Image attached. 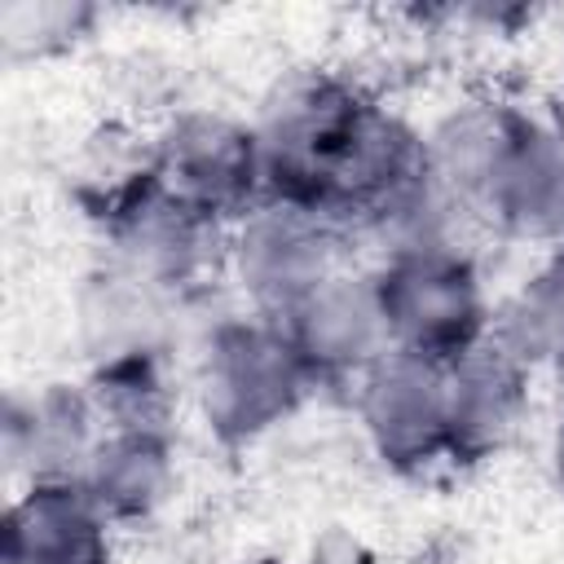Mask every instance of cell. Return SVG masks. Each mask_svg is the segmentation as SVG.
<instances>
[{
  "label": "cell",
  "instance_id": "cell-1",
  "mask_svg": "<svg viewBox=\"0 0 564 564\" xmlns=\"http://www.w3.org/2000/svg\"><path fill=\"white\" fill-rule=\"evenodd\" d=\"M264 198L308 207L335 225H366L423 172V137L335 75L282 84L251 123Z\"/></svg>",
  "mask_w": 564,
  "mask_h": 564
},
{
  "label": "cell",
  "instance_id": "cell-2",
  "mask_svg": "<svg viewBox=\"0 0 564 564\" xmlns=\"http://www.w3.org/2000/svg\"><path fill=\"white\" fill-rule=\"evenodd\" d=\"M313 370L273 317L220 322L198 361V405L225 441H251L282 423L308 392Z\"/></svg>",
  "mask_w": 564,
  "mask_h": 564
},
{
  "label": "cell",
  "instance_id": "cell-3",
  "mask_svg": "<svg viewBox=\"0 0 564 564\" xmlns=\"http://www.w3.org/2000/svg\"><path fill=\"white\" fill-rule=\"evenodd\" d=\"M388 344L454 361L489 335L485 286L467 251L392 256L375 273Z\"/></svg>",
  "mask_w": 564,
  "mask_h": 564
},
{
  "label": "cell",
  "instance_id": "cell-4",
  "mask_svg": "<svg viewBox=\"0 0 564 564\" xmlns=\"http://www.w3.org/2000/svg\"><path fill=\"white\" fill-rule=\"evenodd\" d=\"M229 269L242 295L256 304V313L278 322L313 286L344 269L339 225L308 207L264 198L238 220L229 238Z\"/></svg>",
  "mask_w": 564,
  "mask_h": 564
},
{
  "label": "cell",
  "instance_id": "cell-5",
  "mask_svg": "<svg viewBox=\"0 0 564 564\" xmlns=\"http://www.w3.org/2000/svg\"><path fill=\"white\" fill-rule=\"evenodd\" d=\"M154 172L216 225L242 220L264 203V163L251 123L220 110H185L154 145Z\"/></svg>",
  "mask_w": 564,
  "mask_h": 564
},
{
  "label": "cell",
  "instance_id": "cell-6",
  "mask_svg": "<svg viewBox=\"0 0 564 564\" xmlns=\"http://www.w3.org/2000/svg\"><path fill=\"white\" fill-rule=\"evenodd\" d=\"M106 234L119 256V273L137 278L150 291L194 282L212 251L220 225L167 189L150 163V172L132 176L106 207Z\"/></svg>",
  "mask_w": 564,
  "mask_h": 564
},
{
  "label": "cell",
  "instance_id": "cell-7",
  "mask_svg": "<svg viewBox=\"0 0 564 564\" xmlns=\"http://www.w3.org/2000/svg\"><path fill=\"white\" fill-rule=\"evenodd\" d=\"M357 414L379 458L397 467H419L436 454H449L445 361L388 348L357 375Z\"/></svg>",
  "mask_w": 564,
  "mask_h": 564
},
{
  "label": "cell",
  "instance_id": "cell-8",
  "mask_svg": "<svg viewBox=\"0 0 564 564\" xmlns=\"http://www.w3.org/2000/svg\"><path fill=\"white\" fill-rule=\"evenodd\" d=\"M313 379H339L361 375L375 357H383L388 326L379 308V286L366 273H330L322 286H313L291 313L278 317Z\"/></svg>",
  "mask_w": 564,
  "mask_h": 564
},
{
  "label": "cell",
  "instance_id": "cell-9",
  "mask_svg": "<svg viewBox=\"0 0 564 564\" xmlns=\"http://www.w3.org/2000/svg\"><path fill=\"white\" fill-rule=\"evenodd\" d=\"M110 524L79 480H31L4 511V564H106Z\"/></svg>",
  "mask_w": 564,
  "mask_h": 564
},
{
  "label": "cell",
  "instance_id": "cell-10",
  "mask_svg": "<svg viewBox=\"0 0 564 564\" xmlns=\"http://www.w3.org/2000/svg\"><path fill=\"white\" fill-rule=\"evenodd\" d=\"M480 216L516 238L564 234V128L524 115L489 181Z\"/></svg>",
  "mask_w": 564,
  "mask_h": 564
},
{
  "label": "cell",
  "instance_id": "cell-11",
  "mask_svg": "<svg viewBox=\"0 0 564 564\" xmlns=\"http://www.w3.org/2000/svg\"><path fill=\"white\" fill-rule=\"evenodd\" d=\"M445 383H449V454L480 458L520 427L529 405V366L516 361L494 335L445 361Z\"/></svg>",
  "mask_w": 564,
  "mask_h": 564
},
{
  "label": "cell",
  "instance_id": "cell-12",
  "mask_svg": "<svg viewBox=\"0 0 564 564\" xmlns=\"http://www.w3.org/2000/svg\"><path fill=\"white\" fill-rule=\"evenodd\" d=\"M97 414L88 392L44 388L26 401H9L4 414V458L13 471L31 480H79L93 445H97Z\"/></svg>",
  "mask_w": 564,
  "mask_h": 564
},
{
  "label": "cell",
  "instance_id": "cell-13",
  "mask_svg": "<svg viewBox=\"0 0 564 564\" xmlns=\"http://www.w3.org/2000/svg\"><path fill=\"white\" fill-rule=\"evenodd\" d=\"M520 119H524V110H516V106H502V101H467V106H454L423 137V163H427V172L454 198H463L476 212V220H485L480 207H485L489 181H494V172L502 163V150L511 145Z\"/></svg>",
  "mask_w": 564,
  "mask_h": 564
},
{
  "label": "cell",
  "instance_id": "cell-14",
  "mask_svg": "<svg viewBox=\"0 0 564 564\" xmlns=\"http://www.w3.org/2000/svg\"><path fill=\"white\" fill-rule=\"evenodd\" d=\"M176 467L167 432H101L79 485L110 520H145L172 494Z\"/></svg>",
  "mask_w": 564,
  "mask_h": 564
},
{
  "label": "cell",
  "instance_id": "cell-15",
  "mask_svg": "<svg viewBox=\"0 0 564 564\" xmlns=\"http://www.w3.org/2000/svg\"><path fill=\"white\" fill-rule=\"evenodd\" d=\"M101 432H167L172 392L154 348H132L101 357L93 383L84 388Z\"/></svg>",
  "mask_w": 564,
  "mask_h": 564
},
{
  "label": "cell",
  "instance_id": "cell-16",
  "mask_svg": "<svg viewBox=\"0 0 564 564\" xmlns=\"http://www.w3.org/2000/svg\"><path fill=\"white\" fill-rule=\"evenodd\" d=\"M489 335L529 370L564 357V251L533 269L494 317Z\"/></svg>",
  "mask_w": 564,
  "mask_h": 564
},
{
  "label": "cell",
  "instance_id": "cell-17",
  "mask_svg": "<svg viewBox=\"0 0 564 564\" xmlns=\"http://www.w3.org/2000/svg\"><path fill=\"white\" fill-rule=\"evenodd\" d=\"M88 18H93V9H84V4H57V0L31 4L26 0V4H4L0 35H4L9 57H18V53H48V48L70 44L84 31Z\"/></svg>",
  "mask_w": 564,
  "mask_h": 564
},
{
  "label": "cell",
  "instance_id": "cell-18",
  "mask_svg": "<svg viewBox=\"0 0 564 564\" xmlns=\"http://www.w3.org/2000/svg\"><path fill=\"white\" fill-rule=\"evenodd\" d=\"M551 471H555V485H560V494H564V423H560L555 445H551Z\"/></svg>",
  "mask_w": 564,
  "mask_h": 564
},
{
  "label": "cell",
  "instance_id": "cell-19",
  "mask_svg": "<svg viewBox=\"0 0 564 564\" xmlns=\"http://www.w3.org/2000/svg\"><path fill=\"white\" fill-rule=\"evenodd\" d=\"M551 375H555V397H560V410H564V357L551 366Z\"/></svg>",
  "mask_w": 564,
  "mask_h": 564
}]
</instances>
